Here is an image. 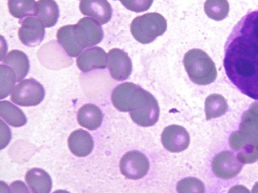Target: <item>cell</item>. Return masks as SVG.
Here are the masks:
<instances>
[{
    "mask_svg": "<svg viewBox=\"0 0 258 193\" xmlns=\"http://www.w3.org/2000/svg\"><path fill=\"white\" fill-rule=\"evenodd\" d=\"M225 71L246 96L258 100V10L235 25L225 46Z\"/></svg>",
    "mask_w": 258,
    "mask_h": 193,
    "instance_id": "1",
    "label": "cell"
},
{
    "mask_svg": "<svg viewBox=\"0 0 258 193\" xmlns=\"http://www.w3.org/2000/svg\"><path fill=\"white\" fill-rule=\"evenodd\" d=\"M183 64L190 80L197 85H208L217 78L215 64L208 54L201 49L188 51L184 56Z\"/></svg>",
    "mask_w": 258,
    "mask_h": 193,
    "instance_id": "2",
    "label": "cell"
},
{
    "mask_svg": "<svg viewBox=\"0 0 258 193\" xmlns=\"http://www.w3.org/2000/svg\"><path fill=\"white\" fill-rule=\"evenodd\" d=\"M167 20L157 13L137 16L131 22V32L134 38L142 44H149L167 31Z\"/></svg>",
    "mask_w": 258,
    "mask_h": 193,
    "instance_id": "3",
    "label": "cell"
},
{
    "mask_svg": "<svg viewBox=\"0 0 258 193\" xmlns=\"http://www.w3.org/2000/svg\"><path fill=\"white\" fill-rule=\"evenodd\" d=\"M140 86L131 82L119 84L113 90L111 102L116 109L121 112H131L145 105L152 96Z\"/></svg>",
    "mask_w": 258,
    "mask_h": 193,
    "instance_id": "4",
    "label": "cell"
},
{
    "mask_svg": "<svg viewBox=\"0 0 258 193\" xmlns=\"http://www.w3.org/2000/svg\"><path fill=\"white\" fill-rule=\"evenodd\" d=\"M44 87L33 78L25 79L15 87L11 93L12 102L19 106H36L44 99Z\"/></svg>",
    "mask_w": 258,
    "mask_h": 193,
    "instance_id": "5",
    "label": "cell"
},
{
    "mask_svg": "<svg viewBox=\"0 0 258 193\" xmlns=\"http://www.w3.org/2000/svg\"><path fill=\"white\" fill-rule=\"evenodd\" d=\"M75 37L83 49L92 48L103 40L104 32L101 24L92 18H83L74 25Z\"/></svg>",
    "mask_w": 258,
    "mask_h": 193,
    "instance_id": "6",
    "label": "cell"
},
{
    "mask_svg": "<svg viewBox=\"0 0 258 193\" xmlns=\"http://www.w3.org/2000/svg\"><path fill=\"white\" fill-rule=\"evenodd\" d=\"M244 164L240 162L236 155L230 151L219 152L213 158L211 170L217 177L230 179L239 174Z\"/></svg>",
    "mask_w": 258,
    "mask_h": 193,
    "instance_id": "7",
    "label": "cell"
},
{
    "mask_svg": "<svg viewBox=\"0 0 258 193\" xmlns=\"http://www.w3.org/2000/svg\"><path fill=\"white\" fill-rule=\"evenodd\" d=\"M149 161L147 157L139 152L131 151L120 160V168L122 174L130 179H140L146 176L149 170Z\"/></svg>",
    "mask_w": 258,
    "mask_h": 193,
    "instance_id": "8",
    "label": "cell"
},
{
    "mask_svg": "<svg viewBox=\"0 0 258 193\" xmlns=\"http://www.w3.org/2000/svg\"><path fill=\"white\" fill-rule=\"evenodd\" d=\"M229 143L240 162L253 164L258 161V144L249 140L239 130L231 134Z\"/></svg>",
    "mask_w": 258,
    "mask_h": 193,
    "instance_id": "9",
    "label": "cell"
},
{
    "mask_svg": "<svg viewBox=\"0 0 258 193\" xmlns=\"http://www.w3.org/2000/svg\"><path fill=\"white\" fill-rule=\"evenodd\" d=\"M19 38L21 43L28 47H35L41 44L44 40L45 27L40 19L34 17H28L21 21Z\"/></svg>",
    "mask_w": 258,
    "mask_h": 193,
    "instance_id": "10",
    "label": "cell"
},
{
    "mask_svg": "<svg viewBox=\"0 0 258 193\" xmlns=\"http://www.w3.org/2000/svg\"><path fill=\"white\" fill-rule=\"evenodd\" d=\"M161 143L169 152H183L190 144V136L186 129L179 125L167 126L161 134Z\"/></svg>",
    "mask_w": 258,
    "mask_h": 193,
    "instance_id": "11",
    "label": "cell"
},
{
    "mask_svg": "<svg viewBox=\"0 0 258 193\" xmlns=\"http://www.w3.org/2000/svg\"><path fill=\"white\" fill-rule=\"evenodd\" d=\"M108 69L110 75L117 81L129 78L132 72V62L129 55L120 49H113L108 53Z\"/></svg>",
    "mask_w": 258,
    "mask_h": 193,
    "instance_id": "12",
    "label": "cell"
},
{
    "mask_svg": "<svg viewBox=\"0 0 258 193\" xmlns=\"http://www.w3.org/2000/svg\"><path fill=\"white\" fill-rule=\"evenodd\" d=\"M79 8L84 16H90L101 25L108 23L112 17V7L108 0H81Z\"/></svg>",
    "mask_w": 258,
    "mask_h": 193,
    "instance_id": "13",
    "label": "cell"
},
{
    "mask_svg": "<svg viewBox=\"0 0 258 193\" xmlns=\"http://www.w3.org/2000/svg\"><path fill=\"white\" fill-rule=\"evenodd\" d=\"M77 66L87 73L96 69H105L108 65V54L99 46L86 49L77 58Z\"/></svg>",
    "mask_w": 258,
    "mask_h": 193,
    "instance_id": "14",
    "label": "cell"
},
{
    "mask_svg": "<svg viewBox=\"0 0 258 193\" xmlns=\"http://www.w3.org/2000/svg\"><path fill=\"white\" fill-rule=\"evenodd\" d=\"M159 105L153 96L141 108L130 112L131 120L142 127L154 126L159 119Z\"/></svg>",
    "mask_w": 258,
    "mask_h": 193,
    "instance_id": "15",
    "label": "cell"
},
{
    "mask_svg": "<svg viewBox=\"0 0 258 193\" xmlns=\"http://www.w3.org/2000/svg\"><path fill=\"white\" fill-rule=\"evenodd\" d=\"M68 145L74 155L78 157H85L91 153L94 143L93 137L87 131L79 129L70 134Z\"/></svg>",
    "mask_w": 258,
    "mask_h": 193,
    "instance_id": "16",
    "label": "cell"
},
{
    "mask_svg": "<svg viewBox=\"0 0 258 193\" xmlns=\"http://www.w3.org/2000/svg\"><path fill=\"white\" fill-rule=\"evenodd\" d=\"M25 181L32 193H50L52 190V179L43 169L32 168L28 170Z\"/></svg>",
    "mask_w": 258,
    "mask_h": 193,
    "instance_id": "17",
    "label": "cell"
},
{
    "mask_svg": "<svg viewBox=\"0 0 258 193\" xmlns=\"http://www.w3.org/2000/svg\"><path fill=\"white\" fill-rule=\"evenodd\" d=\"M77 119L78 123L82 127L90 131H95L102 125L103 114L97 105L86 104L78 111Z\"/></svg>",
    "mask_w": 258,
    "mask_h": 193,
    "instance_id": "18",
    "label": "cell"
},
{
    "mask_svg": "<svg viewBox=\"0 0 258 193\" xmlns=\"http://www.w3.org/2000/svg\"><path fill=\"white\" fill-rule=\"evenodd\" d=\"M57 39L67 55L72 58L79 56L84 51L75 37L74 25L61 27L57 33Z\"/></svg>",
    "mask_w": 258,
    "mask_h": 193,
    "instance_id": "19",
    "label": "cell"
},
{
    "mask_svg": "<svg viewBox=\"0 0 258 193\" xmlns=\"http://www.w3.org/2000/svg\"><path fill=\"white\" fill-rule=\"evenodd\" d=\"M2 64L9 66L13 69L16 74L17 82L28 75L30 69V62L25 52L19 50H13L6 55L2 59Z\"/></svg>",
    "mask_w": 258,
    "mask_h": 193,
    "instance_id": "20",
    "label": "cell"
},
{
    "mask_svg": "<svg viewBox=\"0 0 258 193\" xmlns=\"http://www.w3.org/2000/svg\"><path fill=\"white\" fill-rule=\"evenodd\" d=\"M59 7L55 0H39L37 17L46 28L55 26L59 19Z\"/></svg>",
    "mask_w": 258,
    "mask_h": 193,
    "instance_id": "21",
    "label": "cell"
},
{
    "mask_svg": "<svg viewBox=\"0 0 258 193\" xmlns=\"http://www.w3.org/2000/svg\"><path fill=\"white\" fill-rule=\"evenodd\" d=\"M0 117L13 127H21L27 123L23 111L9 101L0 102Z\"/></svg>",
    "mask_w": 258,
    "mask_h": 193,
    "instance_id": "22",
    "label": "cell"
},
{
    "mask_svg": "<svg viewBox=\"0 0 258 193\" xmlns=\"http://www.w3.org/2000/svg\"><path fill=\"white\" fill-rule=\"evenodd\" d=\"M8 8L10 15L16 19L37 16V3L35 0H9Z\"/></svg>",
    "mask_w": 258,
    "mask_h": 193,
    "instance_id": "23",
    "label": "cell"
},
{
    "mask_svg": "<svg viewBox=\"0 0 258 193\" xmlns=\"http://www.w3.org/2000/svg\"><path fill=\"white\" fill-rule=\"evenodd\" d=\"M227 110V102L221 95L211 94L205 99V111L207 120L224 115Z\"/></svg>",
    "mask_w": 258,
    "mask_h": 193,
    "instance_id": "24",
    "label": "cell"
},
{
    "mask_svg": "<svg viewBox=\"0 0 258 193\" xmlns=\"http://www.w3.org/2000/svg\"><path fill=\"white\" fill-rule=\"evenodd\" d=\"M204 10L209 19L220 22L227 17L229 4L228 0H206Z\"/></svg>",
    "mask_w": 258,
    "mask_h": 193,
    "instance_id": "25",
    "label": "cell"
},
{
    "mask_svg": "<svg viewBox=\"0 0 258 193\" xmlns=\"http://www.w3.org/2000/svg\"><path fill=\"white\" fill-rule=\"evenodd\" d=\"M239 131L253 143L258 144V115L247 110L241 117Z\"/></svg>",
    "mask_w": 258,
    "mask_h": 193,
    "instance_id": "26",
    "label": "cell"
},
{
    "mask_svg": "<svg viewBox=\"0 0 258 193\" xmlns=\"http://www.w3.org/2000/svg\"><path fill=\"white\" fill-rule=\"evenodd\" d=\"M0 77H1V95L0 99H4L10 95V92L13 90L15 84L17 81L16 72L13 69L5 66L0 65Z\"/></svg>",
    "mask_w": 258,
    "mask_h": 193,
    "instance_id": "27",
    "label": "cell"
},
{
    "mask_svg": "<svg viewBox=\"0 0 258 193\" xmlns=\"http://www.w3.org/2000/svg\"><path fill=\"white\" fill-rule=\"evenodd\" d=\"M176 190L178 193H205V186L197 178L186 177L178 182Z\"/></svg>",
    "mask_w": 258,
    "mask_h": 193,
    "instance_id": "28",
    "label": "cell"
},
{
    "mask_svg": "<svg viewBox=\"0 0 258 193\" xmlns=\"http://www.w3.org/2000/svg\"><path fill=\"white\" fill-rule=\"evenodd\" d=\"M154 0H123L122 4L134 13L147 11L152 7Z\"/></svg>",
    "mask_w": 258,
    "mask_h": 193,
    "instance_id": "29",
    "label": "cell"
},
{
    "mask_svg": "<svg viewBox=\"0 0 258 193\" xmlns=\"http://www.w3.org/2000/svg\"><path fill=\"white\" fill-rule=\"evenodd\" d=\"M10 193H31L22 181H15L10 184Z\"/></svg>",
    "mask_w": 258,
    "mask_h": 193,
    "instance_id": "30",
    "label": "cell"
},
{
    "mask_svg": "<svg viewBox=\"0 0 258 193\" xmlns=\"http://www.w3.org/2000/svg\"><path fill=\"white\" fill-rule=\"evenodd\" d=\"M228 193H250L244 185H238L232 186Z\"/></svg>",
    "mask_w": 258,
    "mask_h": 193,
    "instance_id": "31",
    "label": "cell"
},
{
    "mask_svg": "<svg viewBox=\"0 0 258 193\" xmlns=\"http://www.w3.org/2000/svg\"><path fill=\"white\" fill-rule=\"evenodd\" d=\"M248 110L251 111V112H253V114L258 115V101L257 102H254L253 104H251Z\"/></svg>",
    "mask_w": 258,
    "mask_h": 193,
    "instance_id": "32",
    "label": "cell"
},
{
    "mask_svg": "<svg viewBox=\"0 0 258 193\" xmlns=\"http://www.w3.org/2000/svg\"><path fill=\"white\" fill-rule=\"evenodd\" d=\"M251 193H258V182L255 184L254 186L252 188V192Z\"/></svg>",
    "mask_w": 258,
    "mask_h": 193,
    "instance_id": "33",
    "label": "cell"
},
{
    "mask_svg": "<svg viewBox=\"0 0 258 193\" xmlns=\"http://www.w3.org/2000/svg\"><path fill=\"white\" fill-rule=\"evenodd\" d=\"M53 193H70L69 191H66V190H57V191H54Z\"/></svg>",
    "mask_w": 258,
    "mask_h": 193,
    "instance_id": "34",
    "label": "cell"
},
{
    "mask_svg": "<svg viewBox=\"0 0 258 193\" xmlns=\"http://www.w3.org/2000/svg\"><path fill=\"white\" fill-rule=\"evenodd\" d=\"M120 2H121V1H123V0H120Z\"/></svg>",
    "mask_w": 258,
    "mask_h": 193,
    "instance_id": "35",
    "label": "cell"
}]
</instances>
